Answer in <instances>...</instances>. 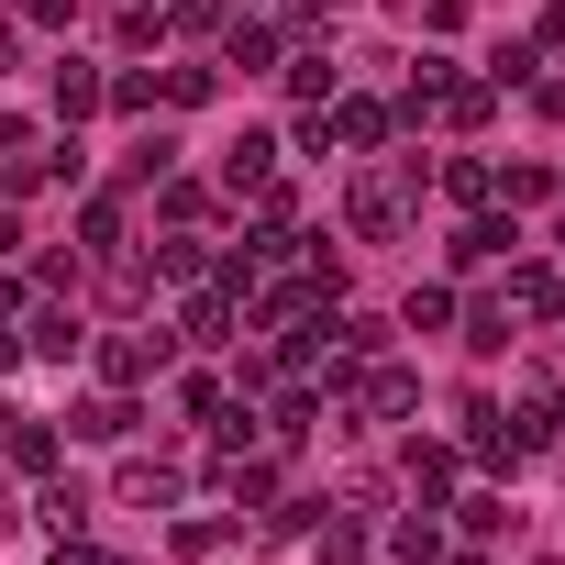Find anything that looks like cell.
<instances>
[{"label": "cell", "mask_w": 565, "mask_h": 565, "mask_svg": "<svg viewBox=\"0 0 565 565\" xmlns=\"http://www.w3.org/2000/svg\"><path fill=\"white\" fill-rule=\"evenodd\" d=\"M100 366H111V377H145V366H167V333H156V344H145V333H122Z\"/></svg>", "instance_id": "1"}, {"label": "cell", "mask_w": 565, "mask_h": 565, "mask_svg": "<svg viewBox=\"0 0 565 565\" xmlns=\"http://www.w3.org/2000/svg\"><path fill=\"white\" fill-rule=\"evenodd\" d=\"M122 433H134L122 399H89V411H78V444H122Z\"/></svg>", "instance_id": "2"}, {"label": "cell", "mask_w": 565, "mask_h": 565, "mask_svg": "<svg viewBox=\"0 0 565 565\" xmlns=\"http://www.w3.org/2000/svg\"><path fill=\"white\" fill-rule=\"evenodd\" d=\"M56 111H67V122L100 111V78H89V67H56Z\"/></svg>", "instance_id": "3"}, {"label": "cell", "mask_w": 565, "mask_h": 565, "mask_svg": "<svg viewBox=\"0 0 565 565\" xmlns=\"http://www.w3.org/2000/svg\"><path fill=\"white\" fill-rule=\"evenodd\" d=\"M266 156H277V145H266V134H244V145L222 156V178H233V189H255V178H266Z\"/></svg>", "instance_id": "4"}, {"label": "cell", "mask_w": 565, "mask_h": 565, "mask_svg": "<svg viewBox=\"0 0 565 565\" xmlns=\"http://www.w3.org/2000/svg\"><path fill=\"white\" fill-rule=\"evenodd\" d=\"M34 355H45V366H67V355H78V322H67V311H45V322H34Z\"/></svg>", "instance_id": "5"}, {"label": "cell", "mask_w": 565, "mask_h": 565, "mask_svg": "<svg viewBox=\"0 0 565 565\" xmlns=\"http://www.w3.org/2000/svg\"><path fill=\"white\" fill-rule=\"evenodd\" d=\"M0 521H12V488H0Z\"/></svg>", "instance_id": "6"}]
</instances>
